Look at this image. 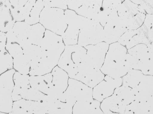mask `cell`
<instances>
[{"instance_id":"cell-1","label":"cell","mask_w":153,"mask_h":114,"mask_svg":"<svg viewBox=\"0 0 153 114\" xmlns=\"http://www.w3.org/2000/svg\"><path fill=\"white\" fill-rule=\"evenodd\" d=\"M127 49L118 42L109 44L100 70L105 75L122 78L131 70L128 60Z\"/></svg>"},{"instance_id":"cell-2","label":"cell","mask_w":153,"mask_h":114,"mask_svg":"<svg viewBox=\"0 0 153 114\" xmlns=\"http://www.w3.org/2000/svg\"><path fill=\"white\" fill-rule=\"evenodd\" d=\"M86 49L78 44L65 45L57 66L72 78L79 65L86 59Z\"/></svg>"},{"instance_id":"cell-3","label":"cell","mask_w":153,"mask_h":114,"mask_svg":"<svg viewBox=\"0 0 153 114\" xmlns=\"http://www.w3.org/2000/svg\"><path fill=\"white\" fill-rule=\"evenodd\" d=\"M40 46L46 51L45 60L48 64L53 68L57 66L65 46L62 36L46 30Z\"/></svg>"},{"instance_id":"cell-4","label":"cell","mask_w":153,"mask_h":114,"mask_svg":"<svg viewBox=\"0 0 153 114\" xmlns=\"http://www.w3.org/2000/svg\"><path fill=\"white\" fill-rule=\"evenodd\" d=\"M39 23L46 30L61 36L67 27L65 10L58 8L44 7L40 14Z\"/></svg>"},{"instance_id":"cell-5","label":"cell","mask_w":153,"mask_h":114,"mask_svg":"<svg viewBox=\"0 0 153 114\" xmlns=\"http://www.w3.org/2000/svg\"><path fill=\"white\" fill-rule=\"evenodd\" d=\"M67 27L62 36L65 45L78 44L79 35L82 29L90 19L68 9L65 10Z\"/></svg>"},{"instance_id":"cell-6","label":"cell","mask_w":153,"mask_h":114,"mask_svg":"<svg viewBox=\"0 0 153 114\" xmlns=\"http://www.w3.org/2000/svg\"><path fill=\"white\" fill-rule=\"evenodd\" d=\"M93 99V88L79 81L70 78L67 88L58 98L74 106L76 102Z\"/></svg>"},{"instance_id":"cell-7","label":"cell","mask_w":153,"mask_h":114,"mask_svg":"<svg viewBox=\"0 0 153 114\" xmlns=\"http://www.w3.org/2000/svg\"><path fill=\"white\" fill-rule=\"evenodd\" d=\"M16 71L13 69L0 76V112L9 113L12 112L13 103L12 93L14 87L13 76Z\"/></svg>"},{"instance_id":"cell-8","label":"cell","mask_w":153,"mask_h":114,"mask_svg":"<svg viewBox=\"0 0 153 114\" xmlns=\"http://www.w3.org/2000/svg\"><path fill=\"white\" fill-rule=\"evenodd\" d=\"M127 30L125 24L118 15L117 9L109 15L103 27V41L109 45L117 42Z\"/></svg>"},{"instance_id":"cell-9","label":"cell","mask_w":153,"mask_h":114,"mask_svg":"<svg viewBox=\"0 0 153 114\" xmlns=\"http://www.w3.org/2000/svg\"><path fill=\"white\" fill-rule=\"evenodd\" d=\"M103 41V27L98 22L90 20L80 32L78 44L83 47Z\"/></svg>"},{"instance_id":"cell-10","label":"cell","mask_w":153,"mask_h":114,"mask_svg":"<svg viewBox=\"0 0 153 114\" xmlns=\"http://www.w3.org/2000/svg\"><path fill=\"white\" fill-rule=\"evenodd\" d=\"M122 85V78H114L105 75L103 80L93 88V98L101 103L111 96L115 89Z\"/></svg>"},{"instance_id":"cell-11","label":"cell","mask_w":153,"mask_h":114,"mask_svg":"<svg viewBox=\"0 0 153 114\" xmlns=\"http://www.w3.org/2000/svg\"><path fill=\"white\" fill-rule=\"evenodd\" d=\"M51 73L52 80L48 95L58 99L67 88L69 77L68 73L58 66L53 69Z\"/></svg>"},{"instance_id":"cell-12","label":"cell","mask_w":153,"mask_h":114,"mask_svg":"<svg viewBox=\"0 0 153 114\" xmlns=\"http://www.w3.org/2000/svg\"><path fill=\"white\" fill-rule=\"evenodd\" d=\"M103 0H75L74 11L78 15L96 21Z\"/></svg>"},{"instance_id":"cell-13","label":"cell","mask_w":153,"mask_h":114,"mask_svg":"<svg viewBox=\"0 0 153 114\" xmlns=\"http://www.w3.org/2000/svg\"><path fill=\"white\" fill-rule=\"evenodd\" d=\"M109 45L102 41L84 47L87 50L88 58L95 68L100 69L104 62Z\"/></svg>"},{"instance_id":"cell-14","label":"cell","mask_w":153,"mask_h":114,"mask_svg":"<svg viewBox=\"0 0 153 114\" xmlns=\"http://www.w3.org/2000/svg\"><path fill=\"white\" fill-rule=\"evenodd\" d=\"M36 0H10L9 7L16 21H24L28 17Z\"/></svg>"},{"instance_id":"cell-15","label":"cell","mask_w":153,"mask_h":114,"mask_svg":"<svg viewBox=\"0 0 153 114\" xmlns=\"http://www.w3.org/2000/svg\"><path fill=\"white\" fill-rule=\"evenodd\" d=\"M135 100L145 102L153 95V76L144 74L133 89Z\"/></svg>"},{"instance_id":"cell-16","label":"cell","mask_w":153,"mask_h":114,"mask_svg":"<svg viewBox=\"0 0 153 114\" xmlns=\"http://www.w3.org/2000/svg\"><path fill=\"white\" fill-rule=\"evenodd\" d=\"M9 0H0V31L7 33L13 28L16 21L9 7Z\"/></svg>"},{"instance_id":"cell-17","label":"cell","mask_w":153,"mask_h":114,"mask_svg":"<svg viewBox=\"0 0 153 114\" xmlns=\"http://www.w3.org/2000/svg\"><path fill=\"white\" fill-rule=\"evenodd\" d=\"M23 53L30 61V70L36 68L46 57L45 50L40 46L33 44H28L24 47Z\"/></svg>"},{"instance_id":"cell-18","label":"cell","mask_w":153,"mask_h":114,"mask_svg":"<svg viewBox=\"0 0 153 114\" xmlns=\"http://www.w3.org/2000/svg\"><path fill=\"white\" fill-rule=\"evenodd\" d=\"M31 25L25 21H16L9 31L12 38L23 47L28 44L27 39Z\"/></svg>"},{"instance_id":"cell-19","label":"cell","mask_w":153,"mask_h":114,"mask_svg":"<svg viewBox=\"0 0 153 114\" xmlns=\"http://www.w3.org/2000/svg\"><path fill=\"white\" fill-rule=\"evenodd\" d=\"M100 104L101 102L94 99L76 102L73 107V114H104Z\"/></svg>"},{"instance_id":"cell-20","label":"cell","mask_w":153,"mask_h":114,"mask_svg":"<svg viewBox=\"0 0 153 114\" xmlns=\"http://www.w3.org/2000/svg\"><path fill=\"white\" fill-rule=\"evenodd\" d=\"M52 80L51 73L43 75L30 76V87L48 95L51 87Z\"/></svg>"},{"instance_id":"cell-21","label":"cell","mask_w":153,"mask_h":114,"mask_svg":"<svg viewBox=\"0 0 153 114\" xmlns=\"http://www.w3.org/2000/svg\"><path fill=\"white\" fill-rule=\"evenodd\" d=\"M117 12L118 16L125 23L127 28L131 19L139 13L138 5L131 0H123L117 7Z\"/></svg>"},{"instance_id":"cell-22","label":"cell","mask_w":153,"mask_h":114,"mask_svg":"<svg viewBox=\"0 0 153 114\" xmlns=\"http://www.w3.org/2000/svg\"><path fill=\"white\" fill-rule=\"evenodd\" d=\"M48 114H73L74 105L58 99H53L47 102Z\"/></svg>"},{"instance_id":"cell-23","label":"cell","mask_w":153,"mask_h":114,"mask_svg":"<svg viewBox=\"0 0 153 114\" xmlns=\"http://www.w3.org/2000/svg\"><path fill=\"white\" fill-rule=\"evenodd\" d=\"M46 30L39 23L31 25L27 39L28 44L40 46Z\"/></svg>"},{"instance_id":"cell-24","label":"cell","mask_w":153,"mask_h":114,"mask_svg":"<svg viewBox=\"0 0 153 114\" xmlns=\"http://www.w3.org/2000/svg\"><path fill=\"white\" fill-rule=\"evenodd\" d=\"M138 32L126 46L127 50L139 44H144L148 46L151 44L148 37V30L143 24L137 29Z\"/></svg>"},{"instance_id":"cell-25","label":"cell","mask_w":153,"mask_h":114,"mask_svg":"<svg viewBox=\"0 0 153 114\" xmlns=\"http://www.w3.org/2000/svg\"><path fill=\"white\" fill-rule=\"evenodd\" d=\"M13 69L21 74L29 75L30 70V62L23 53L13 57Z\"/></svg>"},{"instance_id":"cell-26","label":"cell","mask_w":153,"mask_h":114,"mask_svg":"<svg viewBox=\"0 0 153 114\" xmlns=\"http://www.w3.org/2000/svg\"><path fill=\"white\" fill-rule=\"evenodd\" d=\"M34 101L22 99L14 101L12 112L17 114H34Z\"/></svg>"},{"instance_id":"cell-27","label":"cell","mask_w":153,"mask_h":114,"mask_svg":"<svg viewBox=\"0 0 153 114\" xmlns=\"http://www.w3.org/2000/svg\"><path fill=\"white\" fill-rule=\"evenodd\" d=\"M123 0H103L102 7L99 13L101 20L107 22L109 15L122 3Z\"/></svg>"},{"instance_id":"cell-28","label":"cell","mask_w":153,"mask_h":114,"mask_svg":"<svg viewBox=\"0 0 153 114\" xmlns=\"http://www.w3.org/2000/svg\"><path fill=\"white\" fill-rule=\"evenodd\" d=\"M128 53L138 59L141 63L151 59L148 46L141 44L127 50Z\"/></svg>"},{"instance_id":"cell-29","label":"cell","mask_w":153,"mask_h":114,"mask_svg":"<svg viewBox=\"0 0 153 114\" xmlns=\"http://www.w3.org/2000/svg\"><path fill=\"white\" fill-rule=\"evenodd\" d=\"M144 75L140 70L131 69L122 78V85L133 89L139 83Z\"/></svg>"},{"instance_id":"cell-30","label":"cell","mask_w":153,"mask_h":114,"mask_svg":"<svg viewBox=\"0 0 153 114\" xmlns=\"http://www.w3.org/2000/svg\"><path fill=\"white\" fill-rule=\"evenodd\" d=\"M44 7L43 0H38L34 4L25 22L30 25L39 23L41 12Z\"/></svg>"},{"instance_id":"cell-31","label":"cell","mask_w":153,"mask_h":114,"mask_svg":"<svg viewBox=\"0 0 153 114\" xmlns=\"http://www.w3.org/2000/svg\"><path fill=\"white\" fill-rule=\"evenodd\" d=\"M13 58L6 50L0 51V74L13 69Z\"/></svg>"},{"instance_id":"cell-32","label":"cell","mask_w":153,"mask_h":114,"mask_svg":"<svg viewBox=\"0 0 153 114\" xmlns=\"http://www.w3.org/2000/svg\"><path fill=\"white\" fill-rule=\"evenodd\" d=\"M45 94L34 88L30 87L22 89L21 95L22 99L33 101H41Z\"/></svg>"},{"instance_id":"cell-33","label":"cell","mask_w":153,"mask_h":114,"mask_svg":"<svg viewBox=\"0 0 153 114\" xmlns=\"http://www.w3.org/2000/svg\"><path fill=\"white\" fill-rule=\"evenodd\" d=\"M30 77L29 75L21 74L16 71L13 76L14 86L22 89L30 88Z\"/></svg>"},{"instance_id":"cell-34","label":"cell","mask_w":153,"mask_h":114,"mask_svg":"<svg viewBox=\"0 0 153 114\" xmlns=\"http://www.w3.org/2000/svg\"><path fill=\"white\" fill-rule=\"evenodd\" d=\"M146 15L145 14L139 13L133 17L128 24V30H136L140 28L143 24Z\"/></svg>"},{"instance_id":"cell-35","label":"cell","mask_w":153,"mask_h":114,"mask_svg":"<svg viewBox=\"0 0 153 114\" xmlns=\"http://www.w3.org/2000/svg\"><path fill=\"white\" fill-rule=\"evenodd\" d=\"M6 50L13 58L23 53L21 46L15 40L7 38Z\"/></svg>"},{"instance_id":"cell-36","label":"cell","mask_w":153,"mask_h":114,"mask_svg":"<svg viewBox=\"0 0 153 114\" xmlns=\"http://www.w3.org/2000/svg\"><path fill=\"white\" fill-rule=\"evenodd\" d=\"M43 1L44 7L58 8L64 10L68 9L67 0H43Z\"/></svg>"},{"instance_id":"cell-37","label":"cell","mask_w":153,"mask_h":114,"mask_svg":"<svg viewBox=\"0 0 153 114\" xmlns=\"http://www.w3.org/2000/svg\"><path fill=\"white\" fill-rule=\"evenodd\" d=\"M139 13L146 14H153V0H141L138 5Z\"/></svg>"},{"instance_id":"cell-38","label":"cell","mask_w":153,"mask_h":114,"mask_svg":"<svg viewBox=\"0 0 153 114\" xmlns=\"http://www.w3.org/2000/svg\"><path fill=\"white\" fill-rule=\"evenodd\" d=\"M137 29L131 30H128L121 36L118 42L122 45L126 46L127 43L137 33Z\"/></svg>"},{"instance_id":"cell-39","label":"cell","mask_w":153,"mask_h":114,"mask_svg":"<svg viewBox=\"0 0 153 114\" xmlns=\"http://www.w3.org/2000/svg\"><path fill=\"white\" fill-rule=\"evenodd\" d=\"M22 89L14 86L12 93V98L13 102L19 101L22 99L21 95Z\"/></svg>"},{"instance_id":"cell-40","label":"cell","mask_w":153,"mask_h":114,"mask_svg":"<svg viewBox=\"0 0 153 114\" xmlns=\"http://www.w3.org/2000/svg\"><path fill=\"white\" fill-rule=\"evenodd\" d=\"M143 25L148 30L153 27V14H146Z\"/></svg>"},{"instance_id":"cell-41","label":"cell","mask_w":153,"mask_h":114,"mask_svg":"<svg viewBox=\"0 0 153 114\" xmlns=\"http://www.w3.org/2000/svg\"><path fill=\"white\" fill-rule=\"evenodd\" d=\"M6 33L0 31V51L6 50Z\"/></svg>"},{"instance_id":"cell-42","label":"cell","mask_w":153,"mask_h":114,"mask_svg":"<svg viewBox=\"0 0 153 114\" xmlns=\"http://www.w3.org/2000/svg\"><path fill=\"white\" fill-rule=\"evenodd\" d=\"M145 104L147 114H153V95Z\"/></svg>"},{"instance_id":"cell-43","label":"cell","mask_w":153,"mask_h":114,"mask_svg":"<svg viewBox=\"0 0 153 114\" xmlns=\"http://www.w3.org/2000/svg\"><path fill=\"white\" fill-rule=\"evenodd\" d=\"M148 36L151 43L153 41V27L148 30Z\"/></svg>"},{"instance_id":"cell-44","label":"cell","mask_w":153,"mask_h":114,"mask_svg":"<svg viewBox=\"0 0 153 114\" xmlns=\"http://www.w3.org/2000/svg\"><path fill=\"white\" fill-rule=\"evenodd\" d=\"M0 114H8V113L0 112Z\"/></svg>"},{"instance_id":"cell-45","label":"cell","mask_w":153,"mask_h":114,"mask_svg":"<svg viewBox=\"0 0 153 114\" xmlns=\"http://www.w3.org/2000/svg\"><path fill=\"white\" fill-rule=\"evenodd\" d=\"M8 114H17L12 111L11 112L9 113Z\"/></svg>"},{"instance_id":"cell-46","label":"cell","mask_w":153,"mask_h":114,"mask_svg":"<svg viewBox=\"0 0 153 114\" xmlns=\"http://www.w3.org/2000/svg\"><path fill=\"white\" fill-rule=\"evenodd\" d=\"M151 44L153 46V41H152V42Z\"/></svg>"},{"instance_id":"cell-47","label":"cell","mask_w":153,"mask_h":114,"mask_svg":"<svg viewBox=\"0 0 153 114\" xmlns=\"http://www.w3.org/2000/svg\"><path fill=\"white\" fill-rule=\"evenodd\" d=\"M49 114L46 113V114Z\"/></svg>"}]
</instances>
